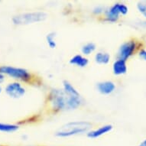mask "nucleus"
<instances>
[{
	"label": "nucleus",
	"mask_w": 146,
	"mask_h": 146,
	"mask_svg": "<svg viewBox=\"0 0 146 146\" xmlns=\"http://www.w3.org/2000/svg\"><path fill=\"white\" fill-rule=\"evenodd\" d=\"M48 103L54 112L75 110L84 103L80 96H72L65 93L61 89H52L48 95Z\"/></svg>",
	"instance_id": "nucleus-1"
},
{
	"label": "nucleus",
	"mask_w": 146,
	"mask_h": 146,
	"mask_svg": "<svg viewBox=\"0 0 146 146\" xmlns=\"http://www.w3.org/2000/svg\"><path fill=\"white\" fill-rule=\"evenodd\" d=\"M93 125L86 121H73L63 125L54 133L58 138H70V137L86 134L90 131Z\"/></svg>",
	"instance_id": "nucleus-2"
},
{
	"label": "nucleus",
	"mask_w": 146,
	"mask_h": 146,
	"mask_svg": "<svg viewBox=\"0 0 146 146\" xmlns=\"http://www.w3.org/2000/svg\"><path fill=\"white\" fill-rule=\"evenodd\" d=\"M48 14L42 11L27 12L14 15L12 18V22L15 25L22 26L44 22L48 19Z\"/></svg>",
	"instance_id": "nucleus-3"
},
{
	"label": "nucleus",
	"mask_w": 146,
	"mask_h": 146,
	"mask_svg": "<svg viewBox=\"0 0 146 146\" xmlns=\"http://www.w3.org/2000/svg\"><path fill=\"white\" fill-rule=\"evenodd\" d=\"M0 73L15 80V81L30 83L33 79V75L31 72L23 67L3 65L0 66Z\"/></svg>",
	"instance_id": "nucleus-4"
},
{
	"label": "nucleus",
	"mask_w": 146,
	"mask_h": 146,
	"mask_svg": "<svg viewBox=\"0 0 146 146\" xmlns=\"http://www.w3.org/2000/svg\"><path fill=\"white\" fill-rule=\"evenodd\" d=\"M129 13V7L125 3H116L106 8L104 12V20L108 22L115 23L119 21L120 15H126Z\"/></svg>",
	"instance_id": "nucleus-5"
},
{
	"label": "nucleus",
	"mask_w": 146,
	"mask_h": 146,
	"mask_svg": "<svg viewBox=\"0 0 146 146\" xmlns=\"http://www.w3.org/2000/svg\"><path fill=\"white\" fill-rule=\"evenodd\" d=\"M139 45H140V42L135 38L124 41L119 48L117 51V59H121L127 61L130 58H132L134 55L137 50L141 49L139 48Z\"/></svg>",
	"instance_id": "nucleus-6"
},
{
	"label": "nucleus",
	"mask_w": 146,
	"mask_h": 146,
	"mask_svg": "<svg viewBox=\"0 0 146 146\" xmlns=\"http://www.w3.org/2000/svg\"><path fill=\"white\" fill-rule=\"evenodd\" d=\"M4 91L8 96L14 100L22 98L26 94V89L25 88L21 82L13 81L5 86Z\"/></svg>",
	"instance_id": "nucleus-7"
},
{
	"label": "nucleus",
	"mask_w": 146,
	"mask_h": 146,
	"mask_svg": "<svg viewBox=\"0 0 146 146\" xmlns=\"http://www.w3.org/2000/svg\"><path fill=\"white\" fill-rule=\"evenodd\" d=\"M113 125L112 124H106L101 125L95 129H91L86 133V137L90 139H96L105 135L113 131Z\"/></svg>",
	"instance_id": "nucleus-8"
},
{
	"label": "nucleus",
	"mask_w": 146,
	"mask_h": 146,
	"mask_svg": "<svg viewBox=\"0 0 146 146\" xmlns=\"http://www.w3.org/2000/svg\"><path fill=\"white\" fill-rule=\"evenodd\" d=\"M116 86L114 82L111 80L100 81L96 84V90L102 95H110L115 92Z\"/></svg>",
	"instance_id": "nucleus-9"
},
{
	"label": "nucleus",
	"mask_w": 146,
	"mask_h": 146,
	"mask_svg": "<svg viewBox=\"0 0 146 146\" xmlns=\"http://www.w3.org/2000/svg\"><path fill=\"white\" fill-rule=\"evenodd\" d=\"M112 70H113V74L115 76H122L125 74L128 71L127 61L121 59H116L113 62Z\"/></svg>",
	"instance_id": "nucleus-10"
},
{
	"label": "nucleus",
	"mask_w": 146,
	"mask_h": 146,
	"mask_svg": "<svg viewBox=\"0 0 146 146\" xmlns=\"http://www.w3.org/2000/svg\"><path fill=\"white\" fill-rule=\"evenodd\" d=\"M70 64L74 65L77 67H80V68H84L86 67L89 64L88 58H86L85 56H83L81 54H75L69 60Z\"/></svg>",
	"instance_id": "nucleus-11"
},
{
	"label": "nucleus",
	"mask_w": 146,
	"mask_h": 146,
	"mask_svg": "<svg viewBox=\"0 0 146 146\" xmlns=\"http://www.w3.org/2000/svg\"><path fill=\"white\" fill-rule=\"evenodd\" d=\"M20 129L19 125L15 123H7L0 122V132L4 133H14L19 131Z\"/></svg>",
	"instance_id": "nucleus-12"
},
{
	"label": "nucleus",
	"mask_w": 146,
	"mask_h": 146,
	"mask_svg": "<svg viewBox=\"0 0 146 146\" xmlns=\"http://www.w3.org/2000/svg\"><path fill=\"white\" fill-rule=\"evenodd\" d=\"M94 60L98 64H108L110 61V54L105 51H98L94 56Z\"/></svg>",
	"instance_id": "nucleus-13"
},
{
	"label": "nucleus",
	"mask_w": 146,
	"mask_h": 146,
	"mask_svg": "<svg viewBox=\"0 0 146 146\" xmlns=\"http://www.w3.org/2000/svg\"><path fill=\"white\" fill-rule=\"evenodd\" d=\"M62 90L65 93L72 96H80L79 91L77 90L73 84L68 80H64L62 83Z\"/></svg>",
	"instance_id": "nucleus-14"
},
{
	"label": "nucleus",
	"mask_w": 146,
	"mask_h": 146,
	"mask_svg": "<svg viewBox=\"0 0 146 146\" xmlns=\"http://www.w3.org/2000/svg\"><path fill=\"white\" fill-rule=\"evenodd\" d=\"M56 38H57V34L54 31H50L48 34H47V35H46V42H47V44L50 49H54L57 47Z\"/></svg>",
	"instance_id": "nucleus-15"
},
{
	"label": "nucleus",
	"mask_w": 146,
	"mask_h": 146,
	"mask_svg": "<svg viewBox=\"0 0 146 146\" xmlns=\"http://www.w3.org/2000/svg\"><path fill=\"white\" fill-rule=\"evenodd\" d=\"M96 49V46L94 42H87L81 47V52L84 56H88L94 53Z\"/></svg>",
	"instance_id": "nucleus-16"
},
{
	"label": "nucleus",
	"mask_w": 146,
	"mask_h": 146,
	"mask_svg": "<svg viewBox=\"0 0 146 146\" xmlns=\"http://www.w3.org/2000/svg\"><path fill=\"white\" fill-rule=\"evenodd\" d=\"M138 11L141 13L146 19V1H140L138 2L136 5Z\"/></svg>",
	"instance_id": "nucleus-17"
},
{
	"label": "nucleus",
	"mask_w": 146,
	"mask_h": 146,
	"mask_svg": "<svg viewBox=\"0 0 146 146\" xmlns=\"http://www.w3.org/2000/svg\"><path fill=\"white\" fill-rule=\"evenodd\" d=\"M106 8H105L103 5H96V7L93 9V13L96 15H100L104 14Z\"/></svg>",
	"instance_id": "nucleus-18"
},
{
	"label": "nucleus",
	"mask_w": 146,
	"mask_h": 146,
	"mask_svg": "<svg viewBox=\"0 0 146 146\" xmlns=\"http://www.w3.org/2000/svg\"><path fill=\"white\" fill-rule=\"evenodd\" d=\"M138 54H139V57L141 58V60H143L144 61H145L146 62V49L141 48V49L138 51Z\"/></svg>",
	"instance_id": "nucleus-19"
},
{
	"label": "nucleus",
	"mask_w": 146,
	"mask_h": 146,
	"mask_svg": "<svg viewBox=\"0 0 146 146\" xmlns=\"http://www.w3.org/2000/svg\"><path fill=\"white\" fill-rule=\"evenodd\" d=\"M5 78H6V76L5 74H3V73H0V84L4 83V81L5 80Z\"/></svg>",
	"instance_id": "nucleus-20"
},
{
	"label": "nucleus",
	"mask_w": 146,
	"mask_h": 146,
	"mask_svg": "<svg viewBox=\"0 0 146 146\" xmlns=\"http://www.w3.org/2000/svg\"><path fill=\"white\" fill-rule=\"evenodd\" d=\"M137 146H146V139L142 140V141H141Z\"/></svg>",
	"instance_id": "nucleus-21"
},
{
	"label": "nucleus",
	"mask_w": 146,
	"mask_h": 146,
	"mask_svg": "<svg viewBox=\"0 0 146 146\" xmlns=\"http://www.w3.org/2000/svg\"><path fill=\"white\" fill-rule=\"evenodd\" d=\"M3 90H3V86H2V84H0V94H2V93H3Z\"/></svg>",
	"instance_id": "nucleus-22"
},
{
	"label": "nucleus",
	"mask_w": 146,
	"mask_h": 146,
	"mask_svg": "<svg viewBox=\"0 0 146 146\" xmlns=\"http://www.w3.org/2000/svg\"><path fill=\"white\" fill-rule=\"evenodd\" d=\"M0 146H5V145H0Z\"/></svg>",
	"instance_id": "nucleus-23"
}]
</instances>
